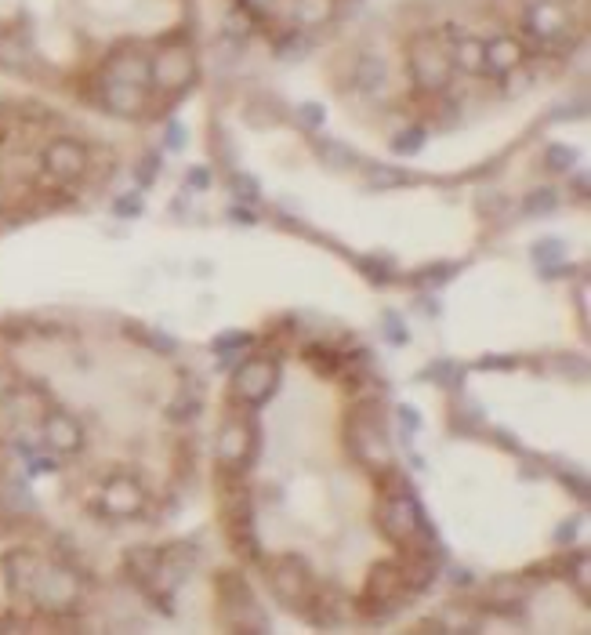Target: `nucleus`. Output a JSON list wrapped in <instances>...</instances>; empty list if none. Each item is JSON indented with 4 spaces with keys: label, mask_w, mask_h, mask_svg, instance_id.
I'll return each mask as SVG.
<instances>
[{
    "label": "nucleus",
    "mask_w": 591,
    "mask_h": 635,
    "mask_svg": "<svg viewBox=\"0 0 591 635\" xmlns=\"http://www.w3.org/2000/svg\"><path fill=\"white\" fill-rule=\"evenodd\" d=\"M345 450L349 458L363 469L378 472L385 465H392V447H388V432H385V414H381V403H356L345 421Z\"/></svg>",
    "instance_id": "obj_1"
},
{
    "label": "nucleus",
    "mask_w": 591,
    "mask_h": 635,
    "mask_svg": "<svg viewBox=\"0 0 591 635\" xmlns=\"http://www.w3.org/2000/svg\"><path fill=\"white\" fill-rule=\"evenodd\" d=\"M407 66H410V80H414L417 91H425V95H443V91L450 88L454 62L446 59V51L439 48L436 33H417V37H410Z\"/></svg>",
    "instance_id": "obj_2"
},
{
    "label": "nucleus",
    "mask_w": 591,
    "mask_h": 635,
    "mask_svg": "<svg viewBox=\"0 0 591 635\" xmlns=\"http://www.w3.org/2000/svg\"><path fill=\"white\" fill-rule=\"evenodd\" d=\"M374 519H378V530L392 545H410L414 538L436 530L428 523L425 508L417 505V498H381Z\"/></svg>",
    "instance_id": "obj_3"
},
{
    "label": "nucleus",
    "mask_w": 591,
    "mask_h": 635,
    "mask_svg": "<svg viewBox=\"0 0 591 635\" xmlns=\"http://www.w3.org/2000/svg\"><path fill=\"white\" fill-rule=\"evenodd\" d=\"M280 385V363L272 356H251L233 371L229 381V400L243 403V407H262Z\"/></svg>",
    "instance_id": "obj_4"
},
{
    "label": "nucleus",
    "mask_w": 591,
    "mask_h": 635,
    "mask_svg": "<svg viewBox=\"0 0 591 635\" xmlns=\"http://www.w3.org/2000/svg\"><path fill=\"white\" fill-rule=\"evenodd\" d=\"M214 454H218V465L251 469L254 454H258V421L251 414H229L225 425L218 429Z\"/></svg>",
    "instance_id": "obj_5"
},
{
    "label": "nucleus",
    "mask_w": 591,
    "mask_h": 635,
    "mask_svg": "<svg viewBox=\"0 0 591 635\" xmlns=\"http://www.w3.org/2000/svg\"><path fill=\"white\" fill-rule=\"evenodd\" d=\"M265 577H269L272 596L280 599L283 606H298V610L301 603H305V596L312 592V585H316L312 567L301 556H294V552L265 563Z\"/></svg>",
    "instance_id": "obj_6"
},
{
    "label": "nucleus",
    "mask_w": 591,
    "mask_h": 635,
    "mask_svg": "<svg viewBox=\"0 0 591 635\" xmlns=\"http://www.w3.org/2000/svg\"><path fill=\"white\" fill-rule=\"evenodd\" d=\"M30 603L48 614H69L80 603V577L69 567H40Z\"/></svg>",
    "instance_id": "obj_7"
},
{
    "label": "nucleus",
    "mask_w": 591,
    "mask_h": 635,
    "mask_svg": "<svg viewBox=\"0 0 591 635\" xmlns=\"http://www.w3.org/2000/svg\"><path fill=\"white\" fill-rule=\"evenodd\" d=\"M40 167H44V175L51 182L66 186V182H80V178L88 175L91 153L77 138H51L48 146H44V153H40Z\"/></svg>",
    "instance_id": "obj_8"
},
{
    "label": "nucleus",
    "mask_w": 591,
    "mask_h": 635,
    "mask_svg": "<svg viewBox=\"0 0 591 635\" xmlns=\"http://www.w3.org/2000/svg\"><path fill=\"white\" fill-rule=\"evenodd\" d=\"M95 106L106 109V113H117V117L135 120L142 117L149 109V88L142 84H127V80L117 77H106V73H98L95 77Z\"/></svg>",
    "instance_id": "obj_9"
},
{
    "label": "nucleus",
    "mask_w": 591,
    "mask_h": 635,
    "mask_svg": "<svg viewBox=\"0 0 591 635\" xmlns=\"http://www.w3.org/2000/svg\"><path fill=\"white\" fill-rule=\"evenodd\" d=\"M146 505L149 494L135 476H113L98 494V512L109 519H138Z\"/></svg>",
    "instance_id": "obj_10"
},
{
    "label": "nucleus",
    "mask_w": 591,
    "mask_h": 635,
    "mask_svg": "<svg viewBox=\"0 0 591 635\" xmlns=\"http://www.w3.org/2000/svg\"><path fill=\"white\" fill-rule=\"evenodd\" d=\"M196 80V62L185 48H164L149 59V88L185 91Z\"/></svg>",
    "instance_id": "obj_11"
},
{
    "label": "nucleus",
    "mask_w": 591,
    "mask_h": 635,
    "mask_svg": "<svg viewBox=\"0 0 591 635\" xmlns=\"http://www.w3.org/2000/svg\"><path fill=\"white\" fill-rule=\"evenodd\" d=\"M40 567H44V563H40L37 552H30V548H11V552H4V556H0V577H4L8 596L19 599V603H30Z\"/></svg>",
    "instance_id": "obj_12"
},
{
    "label": "nucleus",
    "mask_w": 591,
    "mask_h": 635,
    "mask_svg": "<svg viewBox=\"0 0 591 635\" xmlns=\"http://www.w3.org/2000/svg\"><path fill=\"white\" fill-rule=\"evenodd\" d=\"M523 26L530 37L544 40V44H562L570 37V15L559 0H530L523 11Z\"/></svg>",
    "instance_id": "obj_13"
},
{
    "label": "nucleus",
    "mask_w": 591,
    "mask_h": 635,
    "mask_svg": "<svg viewBox=\"0 0 591 635\" xmlns=\"http://www.w3.org/2000/svg\"><path fill=\"white\" fill-rule=\"evenodd\" d=\"M40 440H44V447L51 450V454H80L84 450V425H80L77 418L69 411H62V407H55V411L44 414V421H40Z\"/></svg>",
    "instance_id": "obj_14"
},
{
    "label": "nucleus",
    "mask_w": 591,
    "mask_h": 635,
    "mask_svg": "<svg viewBox=\"0 0 591 635\" xmlns=\"http://www.w3.org/2000/svg\"><path fill=\"white\" fill-rule=\"evenodd\" d=\"M523 62H526V48L515 37H508V33H501V37L483 44V73H490V77H508V73H515Z\"/></svg>",
    "instance_id": "obj_15"
},
{
    "label": "nucleus",
    "mask_w": 591,
    "mask_h": 635,
    "mask_svg": "<svg viewBox=\"0 0 591 635\" xmlns=\"http://www.w3.org/2000/svg\"><path fill=\"white\" fill-rule=\"evenodd\" d=\"M102 73H106V77L127 80V84H142V88H149V55L146 51H138L135 44H120V48L106 59V69H102Z\"/></svg>",
    "instance_id": "obj_16"
},
{
    "label": "nucleus",
    "mask_w": 591,
    "mask_h": 635,
    "mask_svg": "<svg viewBox=\"0 0 591 635\" xmlns=\"http://www.w3.org/2000/svg\"><path fill=\"white\" fill-rule=\"evenodd\" d=\"M301 610H305V617H309L312 625H320V628H334L341 621V599L338 592L327 585H312V592L305 596Z\"/></svg>",
    "instance_id": "obj_17"
},
{
    "label": "nucleus",
    "mask_w": 591,
    "mask_h": 635,
    "mask_svg": "<svg viewBox=\"0 0 591 635\" xmlns=\"http://www.w3.org/2000/svg\"><path fill=\"white\" fill-rule=\"evenodd\" d=\"M204 396H207V381L204 378H182V385H178L175 400H171V407H167V418L171 421H193L196 414L204 411Z\"/></svg>",
    "instance_id": "obj_18"
},
{
    "label": "nucleus",
    "mask_w": 591,
    "mask_h": 635,
    "mask_svg": "<svg viewBox=\"0 0 591 635\" xmlns=\"http://www.w3.org/2000/svg\"><path fill=\"white\" fill-rule=\"evenodd\" d=\"M334 11H338V4H334V0H294L287 22H291L294 30H301V33L323 30V26L334 19Z\"/></svg>",
    "instance_id": "obj_19"
},
{
    "label": "nucleus",
    "mask_w": 591,
    "mask_h": 635,
    "mask_svg": "<svg viewBox=\"0 0 591 635\" xmlns=\"http://www.w3.org/2000/svg\"><path fill=\"white\" fill-rule=\"evenodd\" d=\"M385 80H388L385 59L374 55V51H363V55L352 62V88H356L359 95H378V91L385 88Z\"/></svg>",
    "instance_id": "obj_20"
},
{
    "label": "nucleus",
    "mask_w": 591,
    "mask_h": 635,
    "mask_svg": "<svg viewBox=\"0 0 591 635\" xmlns=\"http://www.w3.org/2000/svg\"><path fill=\"white\" fill-rule=\"evenodd\" d=\"M156 567H160V548H149V545H135L127 548L124 556V574L135 581L138 588H146L149 581L156 577Z\"/></svg>",
    "instance_id": "obj_21"
},
{
    "label": "nucleus",
    "mask_w": 591,
    "mask_h": 635,
    "mask_svg": "<svg viewBox=\"0 0 591 635\" xmlns=\"http://www.w3.org/2000/svg\"><path fill=\"white\" fill-rule=\"evenodd\" d=\"M526 596H530V585H526V581H519V577H501V581H494V588H490V606H494V614H515Z\"/></svg>",
    "instance_id": "obj_22"
},
{
    "label": "nucleus",
    "mask_w": 591,
    "mask_h": 635,
    "mask_svg": "<svg viewBox=\"0 0 591 635\" xmlns=\"http://www.w3.org/2000/svg\"><path fill=\"white\" fill-rule=\"evenodd\" d=\"M229 527V545H233L236 556L251 559V563H265V548L254 523H225Z\"/></svg>",
    "instance_id": "obj_23"
},
{
    "label": "nucleus",
    "mask_w": 591,
    "mask_h": 635,
    "mask_svg": "<svg viewBox=\"0 0 591 635\" xmlns=\"http://www.w3.org/2000/svg\"><path fill=\"white\" fill-rule=\"evenodd\" d=\"M19 454L22 461H26V472H30V476H44V472L59 469V454H51V450L44 447V440L33 443L26 440V436H19Z\"/></svg>",
    "instance_id": "obj_24"
},
{
    "label": "nucleus",
    "mask_w": 591,
    "mask_h": 635,
    "mask_svg": "<svg viewBox=\"0 0 591 635\" xmlns=\"http://www.w3.org/2000/svg\"><path fill=\"white\" fill-rule=\"evenodd\" d=\"M374 487H378L381 498H414V483L396 465H385V469L374 472Z\"/></svg>",
    "instance_id": "obj_25"
},
{
    "label": "nucleus",
    "mask_w": 591,
    "mask_h": 635,
    "mask_svg": "<svg viewBox=\"0 0 591 635\" xmlns=\"http://www.w3.org/2000/svg\"><path fill=\"white\" fill-rule=\"evenodd\" d=\"M33 62V51L26 40L19 37H0V66L11 69V73H26Z\"/></svg>",
    "instance_id": "obj_26"
},
{
    "label": "nucleus",
    "mask_w": 591,
    "mask_h": 635,
    "mask_svg": "<svg viewBox=\"0 0 591 635\" xmlns=\"http://www.w3.org/2000/svg\"><path fill=\"white\" fill-rule=\"evenodd\" d=\"M454 59H457V69H465V73L479 77V73H483V40H475V37L457 40Z\"/></svg>",
    "instance_id": "obj_27"
},
{
    "label": "nucleus",
    "mask_w": 591,
    "mask_h": 635,
    "mask_svg": "<svg viewBox=\"0 0 591 635\" xmlns=\"http://www.w3.org/2000/svg\"><path fill=\"white\" fill-rule=\"evenodd\" d=\"M421 378L436 381V385H446V389H457V385H461V378H465V367H461V363H454V360H436L432 367H425V371H421Z\"/></svg>",
    "instance_id": "obj_28"
},
{
    "label": "nucleus",
    "mask_w": 591,
    "mask_h": 635,
    "mask_svg": "<svg viewBox=\"0 0 591 635\" xmlns=\"http://www.w3.org/2000/svg\"><path fill=\"white\" fill-rule=\"evenodd\" d=\"M316 157H320L323 164H330V167H341V171H349V167L359 164V157L352 153L349 146H341V142H330V138L316 146Z\"/></svg>",
    "instance_id": "obj_29"
},
{
    "label": "nucleus",
    "mask_w": 591,
    "mask_h": 635,
    "mask_svg": "<svg viewBox=\"0 0 591 635\" xmlns=\"http://www.w3.org/2000/svg\"><path fill=\"white\" fill-rule=\"evenodd\" d=\"M555 207H559V193H555V189H533L523 200V215L541 218V215H552Z\"/></svg>",
    "instance_id": "obj_30"
},
{
    "label": "nucleus",
    "mask_w": 591,
    "mask_h": 635,
    "mask_svg": "<svg viewBox=\"0 0 591 635\" xmlns=\"http://www.w3.org/2000/svg\"><path fill=\"white\" fill-rule=\"evenodd\" d=\"M229 189H233L236 204H247L254 207L258 200H262V186L254 182L251 175H243V171H236V175H229Z\"/></svg>",
    "instance_id": "obj_31"
},
{
    "label": "nucleus",
    "mask_w": 591,
    "mask_h": 635,
    "mask_svg": "<svg viewBox=\"0 0 591 635\" xmlns=\"http://www.w3.org/2000/svg\"><path fill=\"white\" fill-rule=\"evenodd\" d=\"M359 273L367 276L370 284H392V276H396V269H392V262H385V258H359Z\"/></svg>",
    "instance_id": "obj_32"
},
{
    "label": "nucleus",
    "mask_w": 591,
    "mask_h": 635,
    "mask_svg": "<svg viewBox=\"0 0 591 635\" xmlns=\"http://www.w3.org/2000/svg\"><path fill=\"white\" fill-rule=\"evenodd\" d=\"M421 146H425V127H410V131H399V135L392 138V149L403 153V157L421 153Z\"/></svg>",
    "instance_id": "obj_33"
},
{
    "label": "nucleus",
    "mask_w": 591,
    "mask_h": 635,
    "mask_svg": "<svg viewBox=\"0 0 591 635\" xmlns=\"http://www.w3.org/2000/svg\"><path fill=\"white\" fill-rule=\"evenodd\" d=\"M530 254H533V262L537 265H544V262L559 265L562 258H566V244H562V240H541V244L530 247Z\"/></svg>",
    "instance_id": "obj_34"
},
{
    "label": "nucleus",
    "mask_w": 591,
    "mask_h": 635,
    "mask_svg": "<svg viewBox=\"0 0 591 635\" xmlns=\"http://www.w3.org/2000/svg\"><path fill=\"white\" fill-rule=\"evenodd\" d=\"M254 338L247 331H225V334H218V338H214L211 342V352L214 356H229V352H236V345H251Z\"/></svg>",
    "instance_id": "obj_35"
},
{
    "label": "nucleus",
    "mask_w": 591,
    "mask_h": 635,
    "mask_svg": "<svg viewBox=\"0 0 591 635\" xmlns=\"http://www.w3.org/2000/svg\"><path fill=\"white\" fill-rule=\"evenodd\" d=\"M573 160H577V153H573L570 146H559V142H552V146H548V153H544V164H548V171H570Z\"/></svg>",
    "instance_id": "obj_36"
},
{
    "label": "nucleus",
    "mask_w": 591,
    "mask_h": 635,
    "mask_svg": "<svg viewBox=\"0 0 591 635\" xmlns=\"http://www.w3.org/2000/svg\"><path fill=\"white\" fill-rule=\"evenodd\" d=\"M127 331L138 334L142 342L153 345V349L160 352V356H175V352H178V342H175V338H167V334H160V331H138V327H127Z\"/></svg>",
    "instance_id": "obj_37"
},
{
    "label": "nucleus",
    "mask_w": 591,
    "mask_h": 635,
    "mask_svg": "<svg viewBox=\"0 0 591 635\" xmlns=\"http://www.w3.org/2000/svg\"><path fill=\"white\" fill-rule=\"evenodd\" d=\"M142 211H146V204H142V196L138 193H124L113 200V215H120V218H138Z\"/></svg>",
    "instance_id": "obj_38"
},
{
    "label": "nucleus",
    "mask_w": 591,
    "mask_h": 635,
    "mask_svg": "<svg viewBox=\"0 0 591 635\" xmlns=\"http://www.w3.org/2000/svg\"><path fill=\"white\" fill-rule=\"evenodd\" d=\"M403 182H407L403 171H396V167H378L374 178H370V189H392V186H403Z\"/></svg>",
    "instance_id": "obj_39"
},
{
    "label": "nucleus",
    "mask_w": 591,
    "mask_h": 635,
    "mask_svg": "<svg viewBox=\"0 0 591 635\" xmlns=\"http://www.w3.org/2000/svg\"><path fill=\"white\" fill-rule=\"evenodd\" d=\"M298 120L309 131H316V127H323V106H316V102H305V106H298Z\"/></svg>",
    "instance_id": "obj_40"
},
{
    "label": "nucleus",
    "mask_w": 591,
    "mask_h": 635,
    "mask_svg": "<svg viewBox=\"0 0 591 635\" xmlns=\"http://www.w3.org/2000/svg\"><path fill=\"white\" fill-rule=\"evenodd\" d=\"M385 334H388V338H392V342H399V345H403V342H410V331H407V323L399 320L396 313H388V316H385Z\"/></svg>",
    "instance_id": "obj_41"
},
{
    "label": "nucleus",
    "mask_w": 591,
    "mask_h": 635,
    "mask_svg": "<svg viewBox=\"0 0 591 635\" xmlns=\"http://www.w3.org/2000/svg\"><path fill=\"white\" fill-rule=\"evenodd\" d=\"M156 171H160V157L149 153V157H142V164H138V182H142V186H153Z\"/></svg>",
    "instance_id": "obj_42"
},
{
    "label": "nucleus",
    "mask_w": 591,
    "mask_h": 635,
    "mask_svg": "<svg viewBox=\"0 0 591 635\" xmlns=\"http://www.w3.org/2000/svg\"><path fill=\"white\" fill-rule=\"evenodd\" d=\"M185 124H178V120H171V124H167V131H164V146L167 149H185Z\"/></svg>",
    "instance_id": "obj_43"
},
{
    "label": "nucleus",
    "mask_w": 591,
    "mask_h": 635,
    "mask_svg": "<svg viewBox=\"0 0 591 635\" xmlns=\"http://www.w3.org/2000/svg\"><path fill=\"white\" fill-rule=\"evenodd\" d=\"M559 479H562V483H566V487L573 490V498L588 501V479H584V476H573V472H566V469L559 472Z\"/></svg>",
    "instance_id": "obj_44"
},
{
    "label": "nucleus",
    "mask_w": 591,
    "mask_h": 635,
    "mask_svg": "<svg viewBox=\"0 0 591 635\" xmlns=\"http://www.w3.org/2000/svg\"><path fill=\"white\" fill-rule=\"evenodd\" d=\"M185 186L189 189H211V167H189Z\"/></svg>",
    "instance_id": "obj_45"
},
{
    "label": "nucleus",
    "mask_w": 591,
    "mask_h": 635,
    "mask_svg": "<svg viewBox=\"0 0 591 635\" xmlns=\"http://www.w3.org/2000/svg\"><path fill=\"white\" fill-rule=\"evenodd\" d=\"M276 8V0H240V11H247V15H269V11Z\"/></svg>",
    "instance_id": "obj_46"
},
{
    "label": "nucleus",
    "mask_w": 591,
    "mask_h": 635,
    "mask_svg": "<svg viewBox=\"0 0 591 635\" xmlns=\"http://www.w3.org/2000/svg\"><path fill=\"white\" fill-rule=\"evenodd\" d=\"M399 425L407 429V436H414V432L421 429V414H417L414 407H399Z\"/></svg>",
    "instance_id": "obj_47"
},
{
    "label": "nucleus",
    "mask_w": 591,
    "mask_h": 635,
    "mask_svg": "<svg viewBox=\"0 0 591 635\" xmlns=\"http://www.w3.org/2000/svg\"><path fill=\"white\" fill-rule=\"evenodd\" d=\"M479 367H497V371H512L515 360H512V356H483V360H479Z\"/></svg>",
    "instance_id": "obj_48"
},
{
    "label": "nucleus",
    "mask_w": 591,
    "mask_h": 635,
    "mask_svg": "<svg viewBox=\"0 0 591 635\" xmlns=\"http://www.w3.org/2000/svg\"><path fill=\"white\" fill-rule=\"evenodd\" d=\"M450 577H454L457 588H472L475 585V574L472 570H450Z\"/></svg>",
    "instance_id": "obj_49"
},
{
    "label": "nucleus",
    "mask_w": 591,
    "mask_h": 635,
    "mask_svg": "<svg viewBox=\"0 0 591 635\" xmlns=\"http://www.w3.org/2000/svg\"><path fill=\"white\" fill-rule=\"evenodd\" d=\"M494 440L501 443L504 450H512V454H519V443L512 440V432H504V429H494Z\"/></svg>",
    "instance_id": "obj_50"
},
{
    "label": "nucleus",
    "mask_w": 591,
    "mask_h": 635,
    "mask_svg": "<svg viewBox=\"0 0 591 635\" xmlns=\"http://www.w3.org/2000/svg\"><path fill=\"white\" fill-rule=\"evenodd\" d=\"M573 534H577V523H566V527H562L559 534H555V541H559V545H562V541H570Z\"/></svg>",
    "instance_id": "obj_51"
},
{
    "label": "nucleus",
    "mask_w": 591,
    "mask_h": 635,
    "mask_svg": "<svg viewBox=\"0 0 591 635\" xmlns=\"http://www.w3.org/2000/svg\"><path fill=\"white\" fill-rule=\"evenodd\" d=\"M573 189H577V193H588V175H573Z\"/></svg>",
    "instance_id": "obj_52"
},
{
    "label": "nucleus",
    "mask_w": 591,
    "mask_h": 635,
    "mask_svg": "<svg viewBox=\"0 0 591 635\" xmlns=\"http://www.w3.org/2000/svg\"><path fill=\"white\" fill-rule=\"evenodd\" d=\"M229 215H233V218H236V222H254V218H251V215H247V211H229Z\"/></svg>",
    "instance_id": "obj_53"
},
{
    "label": "nucleus",
    "mask_w": 591,
    "mask_h": 635,
    "mask_svg": "<svg viewBox=\"0 0 591 635\" xmlns=\"http://www.w3.org/2000/svg\"><path fill=\"white\" fill-rule=\"evenodd\" d=\"M0 117H4V102H0Z\"/></svg>",
    "instance_id": "obj_54"
}]
</instances>
